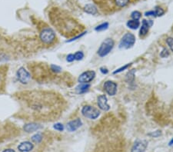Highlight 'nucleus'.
<instances>
[{
	"label": "nucleus",
	"instance_id": "nucleus-1",
	"mask_svg": "<svg viewBox=\"0 0 173 152\" xmlns=\"http://www.w3.org/2000/svg\"><path fill=\"white\" fill-rule=\"evenodd\" d=\"M17 99L21 106V113L28 119L49 118L52 114V102L50 99L53 97L50 94L39 91H26L17 94Z\"/></svg>",
	"mask_w": 173,
	"mask_h": 152
},
{
	"label": "nucleus",
	"instance_id": "nucleus-2",
	"mask_svg": "<svg viewBox=\"0 0 173 152\" xmlns=\"http://www.w3.org/2000/svg\"><path fill=\"white\" fill-rule=\"evenodd\" d=\"M115 42L113 39H106V40L103 41V43L101 44L100 47H99V50H98V55L99 57L106 56L110 53L112 50H113V47H114Z\"/></svg>",
	"mask_w": 173,
	"mask_h": 152
},
{
	"label": "nucleus",
	"instance_id": "nucleus-3",
	"mask_svg": "<svg viewBox=\"0 0 173 152\" xmlns=\"http://www.w3.org/2000/svg\"><path fill=\"white\" fill-rule=\"evenodd\" d=\"M40 39L44 44L49 45L56 39V34L55 32L50 28H45L41 32Z\"/></svg>",
	"mask_w": 173,
	"mask_h": 152
},
{
	"label": "nucleus",
	"instance_id": "nucleus-4",
	"mask_svg": "<svg viewBox=\"0 0 173 152\" xmlns=\"http://www.w3.org/2000/svg\"><path fill=\"white\" fill-rule=\"evenodd\" d=\"M135 43V36L132 33H126L123 35L119 42L120 49H129Z\"/></svg>",
	"mask_w": 173,
	"mask_h": 152
},
{
	"label": "nucleus",
	"instance_id": "nucleus-5",
	"mask_svg": "<svg viewBox=\"0 0 173 152\" xmlns=\"http://www.w3.org/2000/svg\"><path fill=\"white\" fill-rule=\"evenodd\" d=\"M82 114L86 118L95 120L100 115V112L96 108L91 105H86L82 109Z\"/></svg>",
	"mask_w": 173,
	"mask_h": 152
},
{
	"label": "nucleus",
	"instance_id": "nucleus-6",
	"mask_svg": "<svg viewBox=\"0 0 173 152\" xmlns=\"http://www.w3.org/2000/svg\"><path fill=\"white\" fill-rule=\"evenodd\" d=\"M96 77V72L94 71H86L82 73L78 79L80 83H89Z\"/></svg>",
	"mask_w": 173,
	"mask_h": 152
},
{
	"label": "nucleus",
	"instance_id": "nucleus-7",
	"mask_svg": "<svg viewBox=\"0 0 173 152\" xmlns=\"http://www.w3.org/2000/svg\"><path fill=\"white\" fill-rule=\"evenodd\" d=\"M104 90L110 96L115 95L117 92V84L113 81H106L103 85Z\"/></svg>",
	"mask_w": 173,
	"mask_h": 152
},
{
	"label": "nucleus",
	"instance_id": "nucleus-8",
	"mask_svg": "<svg viewBox=\"0 0 173 152\" xmlns=\"http://www.w3.org/2000/svg\"><path fill=\"white\" fill-rule=\"evenodd\" d=\"M148 147V141L145 140H137L133 144L131 152H144Z\"/></svg>",
	"mask_w": 173,
	"mask_h": 152
},
{
	"label": "nucleus",
	"instance_id": "nucleus-9",
	"mask_svg": "<svg viewBox=\"0 0 173 152\" xmlns=\"http://www.w3.org/2000/svg\"><path fill=\"white\" fill-rule=\"evenodd\" d=\"M17 78L22 84H26L31 79V75L25 68H20L17 72Z\"/></svg>",
	"mask_w": 173,
	"mask_h": 152
},
{
	"label": "nucleus",
	"instance_id": "nucleus-10",
	"mask_svg": "<svg viewBox=\"0 0 173 152\" xmlns=\"http://www.w3.org/2000/svg\"><path fill=\"white\" fill-rule=\"evenodd\" d=\"M97 104L99 108L104 112H108L110 109V106L108 104V99L105 95H101L97 98Z\"/></svg>",
	"mask_w": 173,
	"mask_h": 152
},
{
	"label": "nucleus",
	"instance_id": "nucleus-11",
	"mask_svg": "<svg viewBox=\"0 0 173 152\" xmlns=\"http://www.w3.org/2000/svg\"><path fill=\"white\" fill-rule=\"evenodd\" d=\"M82 125H83L82 121L79 118H77L76 120H72L71 121L68 122L67 125H66V128H67V130L69 131H75L77 129H79L82 126Z\"/></svg>",
	"mask_w": 173,
	"mask_h": 152
},
{
	"label": "nucleus",
	"instance_id": "nucleus-12",
	"mask_svg": "<svg viewBox=\"0 0 173 152\" xmlns=\"http://www.w3.org/2000/svg\"><path fill=\"white\" fill-rule=\"evenodd\" d=\"M152 25V22L151 20H144L142 21V24L141 28L139 31V35L142 37H144L148 34L149 28Z\"/></svg>",
	"mask_w": 173,
	"mask_h": 152
},
{
	"label": "nucleus",
	"instance_id": "nucleus-13",
	"mask_svg": "<svg viewBox=\"0 0 173 152\" xmlns=\"http://www.w3.org/2000/svg\"><path fill=\"white\" fill-rule=\"evenodd\" d=\"M32 148H33V144L29 141L22 142L18 147V149L21 152H29L32 150Z\"/></svg>",
	"mask_w": 173,
	"mask_h": 152
},
{
	"label": "nucleus",
	"instance_id": "nucleus-14",
	"mask_svg": "<svg viewBox=\"0 0 173 152\" xmlns=\"http://www.w3.org/2000/svg\"><path fill=\"white\" fill-rule=\"evenodd\" d=\"M7 70L3 68H0V91L4 89L5 84V76Z\"/></svg>",
	"mask_w": 173,
	"mask_h": 152
},
{
	"label": "nucleus",
	"instance_id": "nucleus-15",
	"mask_svg": "<svg viewBox=\"0 0 173 152\" xmlns=\"http://www.w3.org/2000/svg\"><path fill=\"white\" fill-rule=\"evenodd\" d=\"M41 126L39 125L35 124V123H31V124H28L24 127V130L26 132H34L35 131H38L39 129L41 128Z\"/></svg>",
	"mask_w": 173,
	"mask_h": 152
},
{
	"label": "nucleus",
	"instance_id": "nucleus-16",
	"mask_svg": "<svg viewBox=\"0 0 173 152\" xmlns=\"http://www.w3.org/2000/svg\"><path fill=\"white\" fill-rule=\"evenodd\" d=\"M90 88V85L89 83H81L79 86L76 87V92L78 94H83L87 92Z\"/></svg>",
	"mask_w": 173,
	"mask_h": 152
},
{
	"label": "nucleus",
	"instance_id": "nucleus-17",
	"mask_svg": "<svg viewBox=\"0 0 173 152\" xmlns=\"http://www.w3.org/2000/svg\"><path fill=\"white\" fill-rule=\"evenodd\" d=\"M84 9L87 13L91 14V15H95V14H96L98 12L97 8L94 5H93V4H88V5H86L85 6Z\"/></svg>",
	"mask_w": 173,
	"mask_h": 152
},
{
	"label": "nucleus",
	"instance_id": "nucleus-18",
	"mask_svg": "<svg viewBox=\"0 0 173 152\" xmlns=\"http://www.w3.org/2000/svg\"><path fill=\"white\" fill-rule=\"evenodd\" d=\"M126 25H127V26H128L129 28L135 30V29H137V28L140 26V22L139 20H134V19H132V20L128 21Z\"/></svg>",
	"mask_w": 173,
	"mask_h": 152
},
{
	"label": "nucleus",
	"instance_id": "nucleus-19",
	"mask_svg": "<svg viewBox=\"0 0 173 152\" xmlns=\"http://www.w3.org/2000/svg\"><path fill=\"white\" fill-rule=\"evenodd\" d=\"M135 69H132L131 71L127 73L126 77V81L127 82V83L129 84H132L135 81Z\"/></svg>",
	"mask_w": 173,
	"mask_h": 152
},
{
	"label": "nucleus",
	"instance_id": "nucleus-20",
	"mask_svg": "<svg viewBox=\"0 0 173 152\" xmlns=\"http://www.w3.org/2000/svg\"><path fill=\"white\" fill-rule=\"evenodd\" d=\"M129 2V0H115V3L118 8H123Z\"/></svg>",
	"mask_w": 173,
	"mask_h": 152
},
{
	"label": "nucleus",
	"instance_id": "nucleus-21",
	"mask_svg": "<svg viewBox=\"0 0 173 152\" xmlns=\"http://www.w3.org/2000/svg\"><path fill=\"white\" fill-rule=\"evenodd\" d=\"M108 27H109V23H108V22H104V23H102L98 25L95 29H96V31H97V32H102V31L106 30Z\"/></svg>",
	"mask_w": 173,
	"mask_h": 152
},
{
	"label": "nucleus",
	"instance_id": "nucleus-22",
	"mask_svg": "<svg viewBox=\"0 0 173 152\" xmlns=\"http://www.w3.org/2000/svg\"><path fill=\"white\" fill-rule=\"evenodd\" d=\"M32 141L35 142V143H40L42 140V136L40 134H36L34 136H32Z\"/></svg>",
	"mask_w": 173,
	"mask_h": 152
},
{
	"label": "nucleus",
	"instance_id": "nucleus-23",
	"mask_svg": "<svg viewBox=\"0 0 173 152\" xmlns=\"http://www.w3.org/2000/svg\"><path fill=\"white\" fill-rule=\"evenodd\" d=\"M141 15L142 14L140 13L139 11H134L133 12H132L131 17L132 18V19H134V20H139V19L141 18Z\"/></svg>",
	"mask_w": 173,
	"mask_h": 152
},
{
	"label": "nucleus",
	"instance_id": "nucleus-24",
	"mask_svg": "<svg viewBox=\"0 0 173 152\" xmlns=\"http://www.w3.org/2000/svg\"><path fill=\"white\" fill-rule=\"evenodd\" d=\"M131 64L132 63H129V64H126V65H125L124 66H122V67H121V68H119V69H118L117 70H116L114 72H113V74H118V73H120V72H123L124 70H126V69H127L128 68H129V66L131 65Z\"/></svg>",
	"mask_w": 173,
	"mask_h": 152
},
{
	"label": "nucleus",
	"instance_id": "nucleus-25",
	"mask_svg": "<svg viewBox=\"0 0 173 152\" xmlns=\"http://www.w3.org/2000/svg\"><path fill=\"white\" fill-rule=\"evenodd\" d=\"M74 56H75V60H82L83 59V57H84V54H83V52H81V51H79V52H76L74 54Z\"/></svg>",
	"mask_w": 173,
	"mask_h": 152
},
{
	"label": "nucleus",
	"instance_id": "nucleus-26",
	"mask_svg": "<svg viewBox=\"0 0 173 152\" xmlns=\"http://www.w3.org/2000/svg\"><path fill=\"white\" fill-rule=\"evenodd\" d=\"M51 70L53 72H56V73H59V72H62V69H61L59 66L58 65H51L50 66Z\"/></svg>",
	"mask_w": 173,
	"mask_h": 152
},
{
	"label": "nucleus",
	"instance_id": "nucleus-27",
	"mask_svg": "<svg viewBox=\"0 0 173 152\" xmlns=\"http://www.w3.org/2000/svg\"><path fill=\"white\" fill-rule=\"evenodd\" d=\"M168 55H169V52H168V50L166 48H164L161 52V53H160V56L162 58H167Z\"/></svg>",
	"mask_w": 173,
	"mask_h": 152
},
{
	"label": "nucleus",
	"instance_id": "nucleus-28",
	"mask_svg": "<svg viewBox=\"0 0 173 152\" xmlns=\"http://www.w3.org/2000/svg\"><path fill=\"white\" fill-rule=\"evenodd\" d=\"M53 128L56 129V130L59 131H62L64 130V125L61 124V123H56V124L53 126Z\"/></svg>",
	"mask_w": 173,
	"mask_h": 152
},
{
	"label": "nucleus",
	"instance_id": "nucleus-29",
	"mask_svg": "<svg viewBox=\"0 0 173 152\" xmlns=\"http://www.w3.org/2000/svg\"><path fill=\"white\" fill-rule=\"evenodd\" d=\"M166 43L168 46L169 47V49L173 52V38H171V37L168 38L166 39Z\"/></svg>",
	"mask_w": 173,
	"mask_h": 152
},
{
	"label": "nucleus",
	"instance_id": "nucleus-30",
	"mask_svg": "<svg viewBox=\"0 0 173 152\" xmlns=\"http://www.w3.org/2000/svg\"><path fill=\"white\" fill-rule=\"evenodd\" d=\"M161 134H162L161 131H153L152 132V133H149V134H148V135L151 136V137H159Z\"/></svg>",
	"mask_w": 173,
	"mask_h": 152
},
{
	"label": "nucleus",
	"instance_id": "nucleus-31",
	"mask_svg": "<svg viewBox=\"0 0 173 152\" xmlns=\"http://www.w3.org/2000/svg\"><path fill=\"white\" fill-rule=\"evenodd\" d=\"M74 60H75V56L73 54H69V55H68L67 58H66V61H67V62H72Z\"/></svg>",
	"mask_w": 173,
	"mask_h": 152
},
{
	"label": "nucleus",
	"instance_id": "nucleus-32",
	"mask_svg": "<svg viewBox=\"0 0 173 152\" xmlns=\"http://www.w3.org/2000/svg\"><path fill=\"white\" fill-rule=\"evenodd\" d=\"M100 72H101L103 74H104V75H106V74L109 73V70H108L107 68L106 67L100 68Z\"/></svg>",
	"mask_w": 173,
	"mask_h": 152
},
{
	"label": "nucleus",
	"instance_id": "nucleus-33",
	"mask_svg": "<svg viewBox=\"0 0 173 152\" xmlns=\"http://www.w3.org/2000/svg\"><path fill=\"white\" fill-rule=\"evenodd\" d=\"M2 152H15V151L14 150H12V149H7V150H5Z\"/></svg>",
	"mask_w": 173,
	"mask_h": 152
},
{
	"label": "nucleus",
	"instance_id": "nucleus-34",
	"mask_svg": "<svg viewBox=\"0 0 173 152\" xmlns=\"http://www.w3.org/2000/svg\"><path fill=\"white\" fill-rule=\"evenodd\" d=\"M168 145H169V146H173V138L171 139V141H170V142H169V144H168Z\"/></svg>",
	"mask_w": 173,
	"mask_h": 152
}]
</instances>
